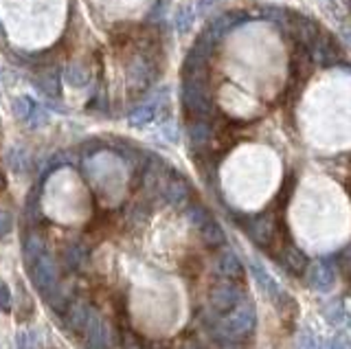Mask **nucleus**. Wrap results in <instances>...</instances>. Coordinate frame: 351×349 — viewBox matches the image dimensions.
I'll use <instances>...</instances> for the list:
<instances>
[{"label": "nucleus", "mask_w": 351, "mask_h": 349, "mask_svg": "<svg viewBox=\"0 0 351 349\" xmlns=\"http://www.w3.org/2000/svg\"><path fill=\"white\" fill-rule=\"evenodd\" d=\"M255 323H257V316H255V310H252V305L239 303L237 308L226 312V316H219L211 330L217 338H222V341L237 343L255 330Z\"/></svg>", "instance_id": "f257e3e1"}, {"label": "nucleus", "mask_w": 351, "mask_h": 349, "mask_svg": "<svg viewBox=\"0 0 351 349\" xmlns=\"http://www.w3.org/2000/svg\"><path fill=\"white\" fill-rule=\"evenodd\" d=\"M29 275H31L33 286H36L44 294V297H49L51 292L58 290L60 272H58V264H55V259H53V255L49 253V250L44 255H40L29 266Z\"/></svg>", "instance_id": "f03ea898"}, {"label": "nucleus", "mask_w": 351, "mask_h": 349, "mask_svg": "<svg viewBox=\"0 0 351 349\" xmlns=\"http://www.w3.org/2000/svg\"><path fill=\"white\" fill-rule=\"evenodd\" d=\"M82 336L90 349H112V330H110V325L97 310H93L90 316H88Z\"/></svg>", "instance_id": "7ed1b4c3"}, {"label": "nucleus", "mask_w": 351, "mask_h": 349, "mask_svg": "<svg viewBox=\"0 0 351 349\" xmlns=\"http://www.w3.org/2000/svg\"><path fill=\"white\" fill-rule=\"evenodd\" d=\"M208 301H211V308L219 314H226L241 303V292L235 283H219L208 294Z\"/></svg>", "instance_id": "20e7f679"}, {"label": "nucleus", "mask_w": 351, "mask_h": 349, "mask_svg": "<svg viewBox=\"0 0 351 349\" xmlns=\"http://www.w3.org/2000/svg\"><path fill=\"white\" fill-rule=\"evenodd\" d=\"M307 281H310V286L318 292H329L334 288L336 283V268L332 261H314L307 268Z\"/></svg>", "instance_id": "39448f33"}, {"label": "nucleus", "mask_w": 351, "mask_h": 349, "mask_svg": "<svg viewBox=\"0 0 351 349\" xmlns=\"http://www.w3.org/2000/svg\"><path fill=\"white\" fill-rule=\"evenodd\" d=\"M213 270H215V275L222 277L224 281H237V279H241V275H244L241 261L233 250H222L213 261Z\"/></svg>", "instance_id": "423d86ee"}, {"label": "nucleus", "mask_w": 351, "mask_h": 349, "mask_svg": "<svg viewBox=\"0 0 351 349\" xmlns=\"http://www.w3.org/2000/svg\"><path fill=\"white\" fill-rule=\"evenodd\" d=\"M162 198L167 200L169 204H173V206H184L186 202H189V198H191V189H189V184H186L182 178L173 176L171 180L165 182Z\"/></svg>", "instance_id": "0eeeda50"}, {"label": "nucleus", "mask_w": 351, "mask_h": 349, "mask_svg": "<svg viewBox=\"0 0 351 349\" xmlns=\"http://www.w3.org/2000/svg\"><path fill=\"white\" fill-rule=\"evenodd\" d=\"M90 312H93V305L90 303H86V301H75V303H71V308L66 310V316H64L66 325H69V330L82 334V330L86 327L88 316H90Z\"/></svg>", "instance_id": "6e6552de"}, {"label": "nucleus", "mask_w": 351, "mask_h": 349, "mask_svg": "<svg viewBox=\"0 0 351 349\" xmlns=\"http://www.w3.org/2000/svg\"><path fill=\"white\" fill-rule=\"evenodd\" d=\"M88 261V248L82 242H73L64 248V264L71 270H82Z\"/></svg>", "instance_id": "1a4fd4ad"}, {"label": "nucleus", "mask_w": 351, "mask_h": 349, "mask_svg": "<svg viewBox=\"0 0 351 349\" xmlns=\"http://www.w3.org/2000/svg\"><path fill=\"white\" fill-rule=\"evenodd\" d=\"M22 253H25V261L27 266H31L40 255L47 253V246H44V239L40 233H29L25 237V246H22Z\"/></svg>", "instance_id": "9d476101"}, {"label": "nucleus", "mask_w": 351, "mask_h": 349, "mask_svg": "<svg viewBox=\"0 0 351 349\" xmlns=\"http://www.w3.org/2000/svg\"><path fill=\"white\" fill-rule=\"evenodd\" d=\"M197 231H200L206 246H222L226 242V235L222 231V226H219L213 217H211V220H206L200 228H197Z\"/></svg>", "instance_id": "9b49d317"}, {"label": "nucleus", "mask_w": 351, "mask_h": 349, "mask_svg": "<svg viewBox=\"0 0 351 349\" xmlns=\"http://www.w3.org/2000/svg\"><path fill=\"white\" fill-rule=\"evenodd\" d=\"M156 101H147V104H143L138 106L134 112L130 115V125H134V128H143V125H147L154 121V117H156Z\"/></svg>", "instance_id": "f8f14e48"}, {"label": "nucleus", "mask_w": 351, "mask_h": 349, "mask_svg": "<svg viewBox=\"0 0 351 349\" xmlns=\"http://www.w3.org/2000/svg\"><path fill=\"white\" fill-rule=\"evenodd\" d=\"M250 270H252V275L257 277L259 286H261L263 290H266L268 294H272V297H281L283 292L279 290V286H277V283L272 281V277L268 275V270L263 268V266L259 264V261H252V264H250Z\"/></svg>", "instance_id": "ddd939ff"}, {"label": "nucleus", "mask_w": 351, "mask_h": 349, "mask_svg": "<svg viewBox=\"0 0 351 349\" xmlns=\"http://www.w3.org/2000/svg\"><path fill=\"white\" fill-rule=\"evenodd\" d=\"M281 264L292 270V272H301L305 268V257L299 253V250H294V248H288L285 253L281 255Z\"/></svg>", "instance_id": "4468645a"}, {"label": "nucleus", "mask_w": 351, "mask_h": 349, "mask_svg": "<svg viewBox=\"0 0 351 349\" xmlns=\"http://www.w3.org/2000/svg\"><path fill=\"white\" fill-rule=\"evenodd\" d=\"M208 136H211V130H208V125L204 121H191L189 123V139H191L193 145H202Z\"/></svg>", "instance_id": "2eb2a0df"}, {"label": "nucleus", "mask_w": 351, "mask_h": 349, "mask_svg": "<svg viewBox=\"0 0 351 349\" xmlns=\"http://www.w3.org/2000/svg\"><path fill=\"white\" fill-rule=\"evenodd\" d=\"M186 220H189L195 228H200L206 220H211V213H208L202 204H191L186 209Z\"/></svg>", "instance_id": "dca6fc26"}, {"label": "nucleus", "mask_w": 351, "mask_h": 349, "mask_svg": "<svg viewBox=\"0 0 351 349\" xmlns=\"http://www.w3.org/2000/svg\"><path fill=\"white\" fill-rule=\"evenodd\" d=\"M66 82H71L73 86H86L88 73L80 67V64H71V67L66 69Z\"/></svg>", "instance_id": "f3484780"}, {"label": "nucleus", "mask_w": 351, "mask_h": 349, "mask_svg": "<svg viewBox=\"0 0 351 349\" xmlns=\"http://www.w3.org/2000/svg\"><path fill=\"white\" fill-rule=\"evenodd\" d=\"M325 316L332 323H338V321H343V316H345V308L340 305V301H327V305L323 308Z\"/></svg>", "instance_id": "a211bd4d"}, {"label": "nucleus", "mask_w": 351, "mask_h": 349, "mask_svg": "<svg viewBox=\"0 0 351 349\" xmlns=\"http://www.w3.org/2000/svg\"><path fill=\"white\" fill-rule=\"evenodd\" d=\"M191 25H193V12L189 7H184V9H180L178 14H176V27H178V31H189L191 29Z\"/></svg>", "instance_id": "6ab92c4d"}, {"label": "nucleus", "mask_w": 351, "mask_h": 349, "mask_svg": "<svg viewBox=\"0 0 351 349\" xmlns=\"http://www.w3.org/2000/svg\"><path fill=\"white\" fill-rule=\"evenodd\" d=\"M33 106H36V104L29 101L27 97H18V99L14 101V112H16L18 119H25V121H27L31 110H33Z\"/></svg>", "instance_id": "aec40b11"}, {"label": "nucleus", "mask_w": 351, "mask_h": 349, "mask_svg": "<svg viewBox=\"0 0 351 349\" xmlns=\"http://www.w3.org/2000/svg\"><path fill=\"white\" fill-rule=\"evenodd\" d=\"M27 121H29V123H31L33 128H38V125H44V123L49 121V112L44 110V108H40V106L36 104V106H33V110H31V115H29V119H27Z\"/></svg>", "instance_id": "412c9836"}, {"label": "nucleus", "mask_w": 351, "mask_h": 349, "mask_svg": "<svg viewBox=\"0 0 351 349\" xmlns=\"http://www.w3.org/2000/svg\"><path fill=\"white\" fill-rule=\"evenodd\" d=\"M11 228H14V217H11L9 211L0 209V239L7 237L11 233Z\"/></svg>", "instance_id": "4be33fe9"}, {"label": "nucleus", "mask_w": 351, "mask_h": 349, "mask_svg": "<svg viewBox=\"0 0 351 349\" xmlns=\"http://www.w3.org/2000/svg\"><path fill=\"white\" fill-rule=\"evenodd\" d=\"M123 349H145V347H143V343L138 341L134 332L125 330L123 332Z\"/></svg>", "instance_id": "5701e85b"}, {"label": "nucleus", "mask_w": 351, "mask_h": 349, "mask_svg": "<svg viewBox=\"0 0 351 349\" xmlns=\"http://www.w3.org/2000/svg\"><path fill=\"white\" fill-rule=\"evenodd\" d=\"M0 310H11V290L5 281H0Z\"/></svg>", "instance_id": "b1692460"}, {"label": "nucleus", "mask_w": 351, "mask_h": 349, "mask_svg": "<svg viewBox=\"0 0 351 349\" xmlns=\"http://www.w3.org/2000/svg\"><path fill=\"white\" fill-rule=\"evenodd\" d=\"M16 347L18 349H31V334L29 332H20L16 336Z\"/></svg>", "instance_id": "393cba45"}, {"label": "nucleus", "mask_w": 351, "mask_h": 349, "mask_svg": "<svg viewBox=\"0 0 351 349\" xmlns=\"http://www.w3.org/2000/svg\"><path fill=\"white\" fill-rule=\"evenodd\" d=\"M329 349H351V341L347 336H338L332 341V345H329Z\"/></svg>", "instance_id": "a878e982"}, {"label": "nucleus", "mask_w": 351, "mask_h": 349, "mask_svg": "<svg viewBox=\"0 0 351 349\" xmlns=\"http://www.w3.org/2000/svg\"><path fill=\"white\" fill-rule=\"evenodd\" d=\"M303 349H318L316 345V338L310 334V336H305V343H303Z\"/></svg>", "instance_id": "bb28decb"}, {"label": "nucleus", "mask_w": 351, "mask_h": 349, "mask_svg": "<svg viewBox=\"0 0 351 349\" xmlns=\"http://www.w3.org/2000/svg\"><path fill=\"white\" fill-rule=\"evenodd\" d=\"M347 261H349V270H351V248H349V253H347Z\"/></svg>", "instance_id": "cd10ccee"}]
</instances>
